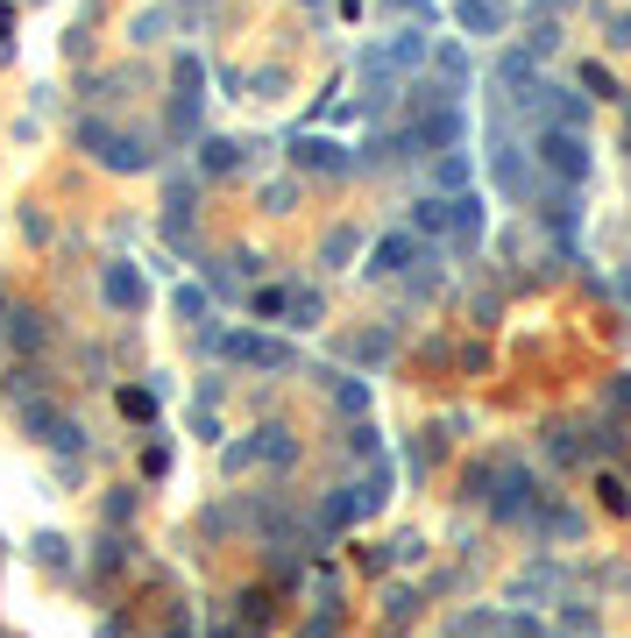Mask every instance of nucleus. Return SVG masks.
Here are the masks:
<instances>
[{
	"label": "nucleus",
	"instance_id": "9",
	"mask_svg": "<svg viewBox=\"0 0 631 638\" xmlns=\"http://www.w3.org/2000/svg\"><path fill=\"white\" fill-rule=\"evenodd\" d=\"M291 454V440L284 433H263V440H249V447H234V468H242V461H284Z\"/></svg>",
	"mask_w": 631,
	"mask_h": 638
},
{
	"label": "nucleus",
	"instance_id": "3",
	"mask_svg": "<svg viewBox=\"0 0 631 638\" xmlns=\"http://www.w3.org/2000/svg\"><path fill=\"white\" fill-rule=\"evenodd\" d=\"M461 29L468 36H504V22H511V8H504V0H461Z\"/></svg>",
	"mask_w": 631,
	"mask_h": 638
},
{
	"label": "nucleus",
	"instance_id": "14",
	"mask_svg": "<svg viewBox=\"0 0 631 638\" xmlns=\"http://www.w3.org/2000/svg\"><path fill=\"white\" fill-rule=\"evenodd\" d=\"M305 8H320V0H305Z\"/></svg>",
	"mask_w": 631,
	"mask_h": 638
},
{
	"label": "nucleus",
	"instance_id": "1",
	"mask_svg": "<svg viewBox=\"0 0 631 638\" xmlns=\"http://www.w3.org/2000/svg\"><path fill=\"white\" fill-rule=\"evenodd\" d=\"M539 164L554 185H582L589 178V135L582 128H539Z\"/></svg>",
	"mask_w": 631,
	"mask_h": 638
},
{
	"label": "nucleus",
	"instance_id": "11",
	"mask_svg": "<svg viewBox=\"0 0 631 638\" xmlns=\"http://www.w3.org/2000/svg\"><path fill=\"white\" fill-rule=\"evenodd\" d=\"M107 305H142V277L135 270H107Z\"/></svg>",
	"mask_w": 631,
	"mask_h": 638
},
{
	"label": "nucleus",
	"instance_id": "7",
	"mask_svg": "<svg viewBox=\"0 0 631 638\" xmlns=\"http://www.w3.org/2000/svg\"><path fill=\"white\" fill-rule=\"evenodd\" d=\"M447 234H454V242H476V234H483V199H476V192H461V199H454Z\"/></svg>",
	"mask_w": 631,
	"mask_h": 638
},
{
	"label": "nucleus",
	"instance_id": "15",
	"mask_svg": "<svg viewBox=\"0 0 631 638\" xmlns=\"http://www.w3.org/2000/svg\"><path fill=\"white\" fill-rule=\"evenodd\" d=\"M624 135H631V128H624Z\"/></svg>",
	"mask_w": 631,
	"mask_h": 638
},
{
	"label": "nucleus",
	"instance_id": "10",
	"mask_svg": "<svg viewBox=\"0 0 631 638\" xmlns=\"http://www.w3.org/2000/svg\"><path fill=\"white\" fill-rule=\"evenodd\" d=\"M419 234H447V220H454V199H419Z\"/></svg>",
	"mask_w": 631,
	"mask_h": 638
},
{
	"label": "nucleus",
	"instance_id": "8",
	"mask_svg": "<svg viewBox=\"0 0 631 638\" xmlns=\"http://www.w3.org/2000/svg\"><path fill=\"white\" fill-rule=\"evenodd\" d=\"M405 256L419 263V242H412V234H390V242L376 249V263H369V270H376V277H390V270H405Z\"/></svg>",
	"mask_w": 631,
	"mask_h": 638
},
{
	"label": "nucleus",
	"instance_id": "2",
	"mask_svg": "<svg viewBox=\"0 0 631 638\" xmlns=\"http://www.w3.org/2000/svg\"><path fill=\"white\" fill-rule=\"evenodd\" d=\"M78 142H93L100 164H114V171H149V149H142L135 135H114L107 121H86V128H78Z\"/></svg>",
	"mask_w": 631,
	"mask_h": 638
},
{
	"label": "nucleus",
	"instance_id": "12",
	"mask_svg": "<svg viewBox=\"0 0 631 638\" xmlns=\"http://www.w3.org/2000/svg\"><path fill=\"white\" fill-rule=\"evenodd\" d=\"M234 156H242V142H206V171H234Z\"/></svg>",
	"mask_w": 631,
	"mask_h": 638
},
{
	"label": "nucleus",
	"instance_id": "5",
	"mask_svg": "<svg viewBox=\"0 0 631 638\" xmlns=\"http://www.w3.org/2000/svg\"><path fill=\"white\" fill-rule=\"evenodd\" d=\"M171 128H178V135L199 128V57L178 64V114H171Z\"/></svg>",
	"mask_w": 631,
	"mask_h": 638
},
{
	"label": "nucleus",
	"instance_id": "13",
	"mask_svg": "<svg viewBox=\"0 0 631 638\" xmlns=\"http://www.w3.org/2000/svg\"><path fill=\"white\" fill-rule=\"evenodd\" d=\"M291 312H298V327H312V319H320V291H298V298H284Z\"/></svg>",
	"mask_w": 631,
	"mask_h": 638
},
{
	"label": "nucleus",
	"instance_id": "6",
	"mask_svg": "<svg viewBox=\"0 0 631 638\" xmlns=\"http://www.w3.org/2000/svg\"><path fill=\"white\" fill-rule=\"evenodd\" d=\"M291 156H298V164H305V171H320V178H334V171H348V156H341L334 142H298Z\"/></svg>",
	"mask_w": 631,
	"mask_h": 638
},
{
	"label": "nucleus",
	"instance_id": "4",
	"mask_svg": "<svg viewBox=\"0 0 631 638\" xmlns=\"http://www.w3.org/2000/svg\"><path fill=\"white\" fill-rule=\"evenodd\" d=\"M227 355H234V362H256V369H284V362H291V348H277V341H263V334H227Z\"/></svg>",
	"mask_w": 631,
	"mask_h": 638
}]
</instances>
